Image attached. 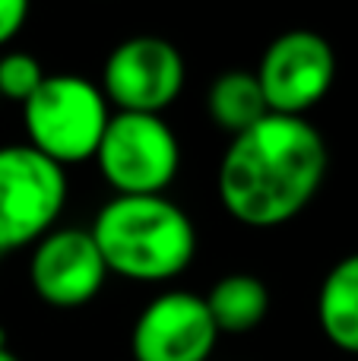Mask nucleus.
Returning a JSON list of instances; mask_svg holds the SVG:
<instances>
[{"label": "nucleus", "instance_id": "nucleus-2", "mask_svg": "<svg viewBox=\"0 0 358 361\" xmlns=\"http://www.w3.org/2000/svg\"><path fill=\"white\" fill-rule=\"evenodd\" d=\"M108 276L130 282H168L190 267L197 228L190 216L165 193L124 197L114 193L89 225Z\"/></svg>", "mask_w": 358, "mask_h": 361}, {"label": "nucleus", "instance_id": "nucleus-16", "mask_svg": "<svg viewBox=\"0 0 358 361\" xmlns=\"http://www.w3.org/2000/svg\"><path fill=\"white\" fill-rule=\"evenodd\" d=\"M0 349H6V330L0 326Z\"/></svg>", "mask_w": 358, "mask_h": 361}, {"label": "nucleus", "instance_id": "nucleus-15", "mask_svg": "<svg viewBox=\"0 0 358 361\" xmlns=\"http://www.w3.org/2000/svg\"><path fill=\"white\" fill-rule=\"evenodd\" d=\"M0 361H19L16 355H13V352L10 349H0Z\"/></svg>", "mask_w": 358, "mask_h": 361}, {"label": "nucleus", "instance_id": "nucleus-13", "mask_svg": "<svg viewBox=\"0 0 358 361\" xmlns=\"http://www.w3.org/2000/svg\"><path fill=\"white\" fill-rule=\"evenodd\" d=\"M44 70L35 54L29 51H6L0 57V99H10L23 105L32 92L44 82Z\"/></svg>", "mask_w": 358, "mask_h": 361}, {"label": "nucleus", "instance_id": "nucleus-6", "mask_svg": "<svg viewBox=\"0 0 358 361\" xmlns=\"http://www.w3.org/2000/svg\"><path fill=\"white\" fill-rule=\"evenodd\" d=\"M187 82V63L175 42L162 35H130L114 44L101 67V95L118 111L162 114Z\"/></svg>", "mask_w": 358, "mask_h": 361}, {"label": "nucleus", "instance_id": "nucleus-8", "mask_svg": "<svg viewBox=\"0 0 358 361\" xmlns=\"http://www.w3.org/2000/svg\"><path fill=\"white\" fill-rule=\"evenodd\" d=\"M216 330L203 295L162 292L140 311L130 333V352L137 361H209Z\"/></svg>", "mask_w": 358, "mask_h": 361}, {"label": "nucleus", "instance_id": "nucleus-14", "mask_svg": "<svg viewBox=\"0 0 358 361\" xmlns=\"http://www.w3.org/2000/svg\"><path fill=\"white\" fill-rule=\"evenodd\" d=\"M32 0H0V44L13 42L29 19Z\"/></svg>", "mask_w": 358, "mask_h": 361}, {"label": "nucleus", "instance_id": "nucleus-12", "mask_svg": "<svg viewBox=\"0 0 358 361\" xmlns=\"http://www.w3.org/2000/svg\"><path fill=\"white\" fill-rule=\"evenodd\" d=\"M206 108L216 127L232 133V137L251 130L257 121L270 114L254 70H226L222 76H216L206 95Z\"/></svg>", "mask_w": 358, "mask_h": 361}, {"label": "nucleus", "instance_id": "nucleus-10", "mask_svg": "<svg viewBox=\"0 0 358 361\" xmlns=\"http://www.w3.org/2000/svg\"><path fill=\"white\" fill-rule=\"evenodd\" d=\"M317 324L336 349L358 355V254H349L323 276L317 292Z\"/></svg>", "mask_w": 358, "mask_h": 361}, {"label": "nucleus", "instance_id": "nucleus-11", "mask_svg": "<svg viewBox=\"0 0 358 361\" xmlns=\"http://www.w3.org/2000/svg\"><path fill=\"white\" fill-rule=\"evenodd\" d=\"M209 317H213L216 330L222 333H251L264 324L266 311H270V292L266 286L251 273H228L209 288L206 298Z\"/></svg>", "mask_w": 358, "mask_h": 361}, {"label": "nucleus", "instance_id": "nucleus-1", "mask_svg": "<svg viewBox=\"0 0 358 361\" xmlns=\"http://www.w3.org/2000/svg\"><path fill=\"white\" fill-rule=\"evenodd\" d=\"M327 143L308 118L266 114L232 137L219 159L216 193L235 222L279 228L311 206L327 178Z\"/></svg>", "mask_w": 358, "mask_h": 361}, {"label": "nucleus", "instance_id": "nucleus-7", "mask_svg": "<svg viewBox=\"0 0 358 361\" xmlns=\"http://www.w3.org/2000/svg\"><path fill=\"white\" fill-rule=\"evenodd\" d=\"M270 114L304 118L336 82V51L321 32L289 29L266 44L254 70Z\"/></svg>", "mask_w": 358, "mask_h": 361}, {"label": "nucleus", "instance_id": "nucleus-5", "mask_svg": "<svg viewBox=\"0 0 358 361\" xmlns=\"http://www.w3.org/2000/svg\"><path fill=\"white\" fill-rule=\"evenodd\" d=\"M67 206V171L29 143L0 146V254L42 241Z\"/></svg>", "mask_w": 358, "mask_h": 361}, {"label": "nucleus", "instance_id": "nucleus-3", "mask_svg": "<svg viewBox=\"0 0 358 361\" xmlns=\"http://www.w3.org/2000/svg\"><path fill=\"white\" fill-rule=\"evenodd\" d=\"M111 105L101 95L99 82L76 73H51L23 102V124L29 146L51 162L76 165L95 159Z\"/></svg>", "mask_w": 358, "mask_h": 361}, {"label": "nucleus", "instance_id": "nucleus-9", "mask_svg": "<svg viewBox=\"0 0 358 361\" xmlns=\"http://www.w3.org/2000/svg\"><path fill=\"white\" fill-rule=\"evenodd\" d=\"M108 267L89 228H51L32 244L29 282L51 307H82L101 292Z\"/></svg>", "mask_w": 358, "mask_h": 361}, {"label": "nucleus", "instance_id": "nucleus-4", "mask_svg": "<svg viewBox=\"0 0 358 361\" xmlns=\"http://www.w3.org/2000/svg\"><path fill=\"white\" fill-rule=\"evenodd\" d=\"M95 165L114 193H165L181 169V143L162 114L111 111L95 149Z\"/></svg>", "mask_w": 358, "mask_h": 361}]
</instances>
